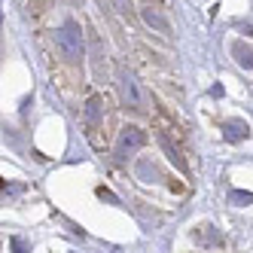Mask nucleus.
Segmentation results:
<instances>
[{
  "label": "nucleus",
  "mask_w": 253,
  "mask_h": 253,
  "mask_svg": "<svg viewBox=\"0 0 253 253\" xmlns=\"http://www.w3.org/2000/svg\"><path fill=\"white\" fill-rule=\"evenodd\" d=\"M83 122H85L88 134H95L101 125L107 122V98L104 95H92V98L85 101V107H83Z\"/></svg>",
  "instance_id": "obj_4"
},
{
  "label": "nucleus",
  "mask_w": 253,
  "mask_h": 253,
  "mask_svg": "<svg viewBox=\"0 0 253 253\" xmlns=\"http://www.w3.org/2000/svg\"><path fill=\"white\" fill-rule=\"evenodd\" d=\"M116 92H119L122 110H128L134 116L147 113V92H143V85L137 83V77L131 74L128 67H119L116 70Z\"/></svg>",
  "instance_id": "obj_2"
},
{
  "label": "nucleus",
  "mask_w": 253,
  "mask_h": 253,
  "mask_svg": "<svg viewBox=\"0 0 253 253\" xmlns=\"http://www.w3.org/2000/svg\"><path fill=\"white\" fill-rule=\"evenodd\" d=\"M31 3H34V12H40V9L46 6V0H31Z\"/></svg>",
  "instance_id": "obj_10"
},
{
  "label": "nucleus",
  "mask_w": 253,
  "mask_h": 253,
  "mask_svg": "<svg viewBox=\"0 0 253 253\" xmlns=\"http://www.w3.org/2000/svg\"><path fill=\"white\" fill-rule=\"evenodd\" d=\"M232 52H235V55H241L238 61H241L244 67H253V49H250V52H244V43H241V40L232 46Z\"/></svg>",
  "instance_id": "obj_8"
},
{
  "label": "nucleus",
  "mask_w": 253,
  "mask_h": 253,
  "mask_svg": "<svg viewBox=\"0 0 253 253\" xmlns=\"http://www.w3.org/2000/svg\"><path fill=\"white\" fill-rule=\"evenodd\" d=\"M113 9H116L119 15H125V19H131V15H134V9H131V0H113Z\"/></svg>",
  "instance_id": "obj_9"
},
{
  "label": "nucleus",
  "mask_w": 253,
  "mask_h": 253,
  "mask_svg": "<svg viewBox=\"0 0 253 253\" xmlns=\"http://www.w3.org/2000/svg\"><path fill=\"white\" fill-rule=\"evenodd\" d=\"M55 52H58V58L67 67L83 70V61H85V34H83L77 19H64L55 28Z\"/></svg>",
  "instance_id": "obj_1"
},
{
  "label": "nucleus",
  "mask_w": 253,
  "mask_h": 253,
  "mask_svg": "<svg viewBox=\"0 0 253 253\" xmlns=\"http://www.w3.org/2000/svg\"><path fill=\"white\" fill-rule=\"evenodd\" d=\"M140 15H143V22H147L150 28H156L159 34H165V37L171 34V25H168V19H165V15H162L159 9H153V6H143V9H140Z\"/></svg>",
  "instance_id": "obj_5"
},
{
  "label": "nucleus",
  "mask_w": 253,
  "mask_h": 253,
  "mask_svg": "<svg viewBox=\"0 0 253 253\" xmlns=\"http://www.w3.org/2000/svg\"><path fill=\"white\" fill-rule=\"evenodd\" d=\"M211 229H213L211 223H205V226H195V232H192V235H195L198 241L205 238V241H213V244H223V235H216V232H211Z\"/></svg>",
  "instance_id": "obj_7"
},
{
  "label": "nucleus",
  "mask_w": 253,
  "mask_h": 253,
  "mask_svg": "<svg viewBox=\"0 0 253 253\" xmlns=\"http://www.w3.org/2000/svg\"><path fill=\"white\" fill-rule=\"evenodd\" d=\"M143 143H147V131L140 125H122V131L116 134V147H113L116 162L131 159L137 150H143Z\"/></svg>",
  "instance_id": "obj_3"
},
{
  "label": "nucleus",
  "mask_w": 253,
  "mask_h": 253,
  "mask_svg": "<svg viewBox=\"0 0 253 253\" xmlns=\"http://www.w3.org/2000/svg\"><path fill=\"white\" fill-rule=\"evenodd\" d=\"M223 134H226L229 143H238V140H244V137L250 134V125H247L244 119H229V122L223 125Z\"/></svg>",
  "instance_id": "obj_6"
}]
</instances>
